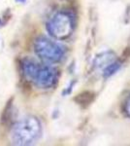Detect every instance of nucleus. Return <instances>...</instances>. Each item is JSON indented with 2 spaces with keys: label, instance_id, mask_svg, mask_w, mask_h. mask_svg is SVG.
<instances>
[{
  "label": "nucleus",
  "instance_id": "obj_6",
  "mask_svg": "<svg viewBox=\"0 0 130 146\" xmlns=\"http://www.w3.org/2000/svg\"><path fill=\"white\" fill-rule=\"evenodd\" d=\"M124 111L126 113V115L128 117H130V96L127 100L126 103H125V106H124Z\"/></svg>",
  "mask_w": 130,
  "mask_h": 146
},
{
  "label": "nucleus",
  "instance_id": "obj_7",
  "mask_svg": "<svg viewBox=\"0 0 130 146\" xmlns=\"http://www.w3.org/2000/svg\"><path fill=\"white\" fill-rule=\"evenodd\" d=\"M16 1H18V2H20V3H22V2H24L25 0H16Z\"/></svg>",
  "mask_w": 130,
  "mask_h": 146
},
{
  "label": "nucleus",
  "instance_id": "obj_8",
  "mask_svg": "<svg viewBox=\"0 0 130 146\" xmlns=\"http://www.w3.org/2000/svg\"><path fill=\"white\" fill-rule=\"evenodd\" d=\"M0 25H1V21H0Z\"/></svg>",
  "mask_w": 130,
  "mask_h": 146
},
{
  "label": "nucleus",
  "instance_id": "obj_2",
  "mask_svg": "<svg viewBox=\"0 0 130 146\" xmlns=\"http://www.w3.org/2000/svg\"><path fill=\"white\" fill-rule=\"evenodd\" d=\"M42 133L41 123L33 116L20 119L15 124L11 131L12 142L16 145H31L39 139Z\"/></svg>",
  "mask_w": 130,
  "mask_h": 146
},
{
  "label": "nucleus",
  "instance_id": "obj_5",
  "mask_svg": "<svg viewBox=\"0 0 130 146\" xmlns=\"http://www.w3.org/2000/svg\"><path fill=\"white\" fill-rule=\"evenodd\" d=\"M119 68H120V62H111L110 64H108L105 69H104L103 76L104 77H110L111 75L115 74V73L119 69Z\"/></svg>",
  "mask_w": 130,
  "mask_h": 146
},
{
  "label": "nucleus",
  "instance_id": "obj_1",
  "mask_svg": "<svg viewBox=\"0 0 130 146\" xmlns=\"http://www.w3.org/2000/svg\"><path fill=\"white\" fill-rule=\"evenodd\" d=\"M23 74L29 81L41 89L51 88L57 80V72L53 67L37 62L33 60H24L22 62Z\"/></svg>",
  "mask_w": 130,
  "mask_h": 146
},
{
  "label": "nucleus",
  "instance_id": "obj_4",
  "mask_svg": "<svg viewBox=\"0 0 130 146\" xmlns=\"http://www.w3.org/2000/svg\"><path fill=\"white\" fill-rule=\"evenodd\" d=\"M73 20L69 14L58 12L49 19L47 23L49 33L55 39H65L69 37L73 31Z\"/></svg>",
  "mask_w": 130,
  "mask_h": 146
},
{
  "label": "nucleus",
  "instance_id": "obj_3",
  "mask_svg": "<svg viewBox=\"0 0 130 146\" xmlns=\"http://www.w3.org/2000/svg\"><path fill=\"white\" fill-rule=\"evenodd\" d=\"M34 51L41 60L47 62H58L64 56V48L47 37H39L34 43Z\"/></svg>",
  "mask_w": 130,
  "mask_h": 146
}]
</instances>
